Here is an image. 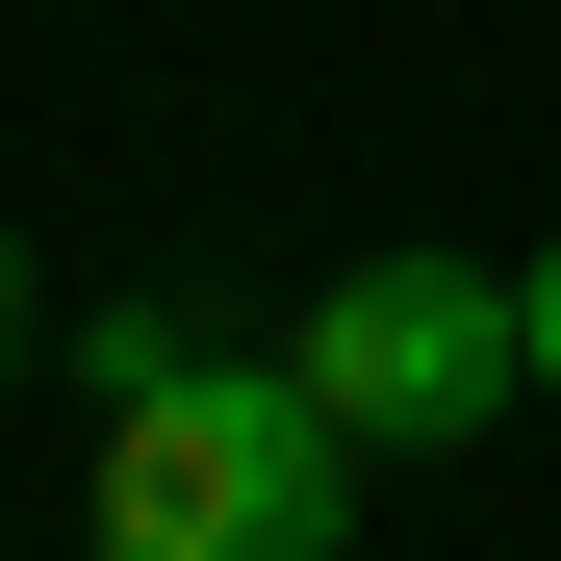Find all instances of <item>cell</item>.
Masks as SVG:
<instances>
[{
  "mask_svg": "<svg viewBox=\"0 0 561 561\" xmlns=\"http://www.w3.org/2000/svg\"><path fill=\"white\" fill-rule=\"evenodd\" d=\"M511 307H536V383H561V255H511Z\"/></svg>",
  "mask_w": 561,
  "mask_h": 561,
  "instance_id": "cell-4",
  "label": "cell"
},
{
  "mask_svg": "<svg viewBox=\"0 0 561 561\" xmlns=\"http://www.w3.org/2000/svg\"><path fill=\"white\" fill-rule=\"evenodd\" d=\"M153 383H205V332H179V307H103V332H77V409H153Z\"/></svg>",
  "mask_w": 561,
  "mask_h": 561,
  "instance_id": "cell-3",
  "label": "cell"
},
{
  "mask_svg": "<svg viewBox=\"0 0 561 561\" xmlns=\"http://www.w3.org/2000/svg\"><path fill=\"white\" fill-rule=\"evenodd\" d=\"M332 511H357V434L307 409V357H205V383L103 409V459H77L103 561H332Z\"/></svg>",
  "mask_w": 561,
  "mask_h": 561,
  "instance_id": "cell-1",
  "label": "cell"
},
{
  "mask_svg": "<svg viewBox=\"0 0 561 561\" xmlns=\"http://www.w3.org/2000/svg\"><path fill=\"white\" fill-rule=\"evenodd\" d=\"M280 357H307V409L357 459H459V434L536 383V307H511L485 255H332V307L280 332Z\"/></svg>",
  "mask_w": 561,
  "mask_h": 561,
  "instance_id": "cell-2",
  "label": "cell"
}]
</instances>
